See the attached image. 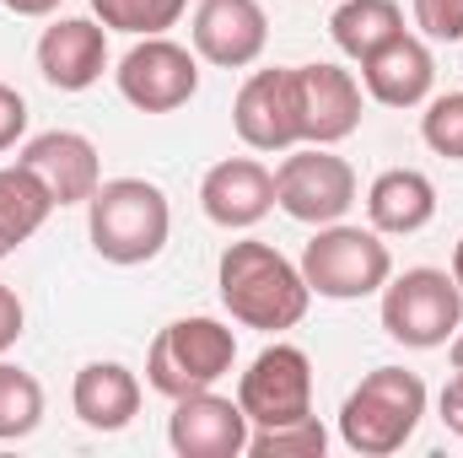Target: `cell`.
I'll return each instance as SVG.
<instances>
[{
    "mask_svg": "<svg viewBox=\"0 0 463 458\" xmlns=\"http://www.w3.org/2000/svg\"><path fill=\"white\" fill-rule=\"evenodd\" d=\"M216 286H222V302L242 329H264V335H280V329H297L307 319V281H302V264H291L280 248L259 243V237H242L227 243L222 264H216Z\"/></svg>",
    "mask_w": 463,
    "mask_h": 458,
    "instance_id": "obj_1",
    "label": "cell"
},
{
    "mask_svg": "<svg viewBox=\"0 0 463 458\" xmlns=\"http://www.w3.org/2000/svg\"><path fill=\"white\" fill-rule=\"evenodd\" d=\"M420 415H426V383H420V372L377 367V372H366L345 394V405H340V437H345L350 453L388 458L415 437Z\"/></svg>",
    "mask_w": 463,
    "mask_h": 458,
    "instance_id": "obj_2",
    "label": "cell"
},
{
    "mask_svg": "<svg viewBox=\"0 0 463 458\" xmlns=\"http://www.w3.org/2000/svg\"><path fill=\"white\" fill-rule=\"evenodd\" d=\"M173 205L146 178H109L87 200V237L109 264H146L167 248Z\"/></svg>",
    "mask_w": 463,
    "mask_h": 458,
    "instance_id": "obj_3",
    "label": "cell"
},
{
    "mask_svg": "<svg viewBox=\"0 0 463 458\" xmlns=\"http://www.w3.org/2000/svg\"><path fill=\"white\" fill-rule=\"evenodd\" d=\"M388 275H393V253H388L383 232L372 227L329 222L302 248V281L313 297H329V302H361V297L383 291Z\"/></svg>",
    "mask_w": 463,
    "mask_h": 458,
    "instance_id": "obj_4",
    "label": "cell"
},
{
    "mask_svg": "<svg viewBox=\"0 0 463 458\" xmlns=\"http://www.w3.org/2000/svg\"><path fill=\"white\" fill-rule=\"evenodd\" d=\"M237 361V335L222 319H178L146 350V383L167 399L216 388Z\"/></svg>",
    "mask_w": 463,
    "mask_h": 458,
    "instance_id": "obj_5",
    "label": "cell"
},
{
    "mask_svg": "<svg viewBox=\"0 0 463 458\" xmlns=\"http://www.w3.org/2000/svg\"><path fill=\"white\" fill-rule=\"evenodd\" d=\"M463 324V286L448 270H404L388 275L383 286V329L393 345L410 350H437L453 340V329Z\"/></svg>",
    "mask_w": 463,
    "mask_h": 458,
    "instance_id": "obj_6",
    "label": "cell"
},
{
    "mask_svg": "<svg viewBox=\"0 0 463 458\" xmlns=\"http://www.w3.org/2000/svg\"><path fill=\"white\" fill-rule=\"evenodd\" d=\"M275 205L302 227H329L355 205V173L329 146H291V157L275 167Z\"/></svg>",
    "mask_w": 463,
    "mask_h": 458,
    "instance_id": "obj_7",
    "label": "cell"
},
{
    "mask_svg": "<svg viewBox=\"0 0 463 458\" xmlns=\"http://www.w3.org/2000/svg\"><path fill=\"white\" fill-rule=\"evenodd\" d=\"M237 405L248 426H286L313 415V361L297 345H264L253 367L237 377Z\"/></svg>",
    "mask_w": 463,
    "mask_h": 458,
    "instance_id": "obj_8",
    "label": "cell"
},
{
    "mask_svg": "<svg viewBox=\"0 0 463 458\" xmlns=\"http://www.w3.org/2000/svg\"><path fill=\"white\" fill-rule=\"evenodd\" d=\"M114 81L129 109H140V114H173V109H184L200 92V60L184 43H173L167 33H156V38H140L118 60Z\"/></svg>",
    "mask_w": 463,
    "mask_h": 458,
    "instance_id": "obj_9",
    "label": "cell"
},
{
    "mask_svg": "<svg viewBox=\"0 0 463 458\" xmlns=\"http://www.w3.org/2000/svg\"><path fill=\"white\" fill-rule=\"evenodd\" d=\"M232 124L248 151H291L302 146L297 114V65L291 71H253L232 103Z\"/></svg>",
    "mask_w": 463,
    "mask_h": 458,
    "instance_id": "obj_10",
    "label": "cell"
},
{
    "mask_svg": "<svg viewBox=\"0 0 463 458\" xmlns=\"http://www.w3.org/2000/svg\"><path fill=\"white\" fill-rule=\"evenodd\" d=\"M16 162L49 189L54 205H87L103 184V162H98V146L81 135V129H43L33 135Z\"/></svg>",
    "mask_w": 463,
    "mask_h": 458,
    "instance_id": "obj_11",
    "label": "cell"
},
{
    "mask_svg": "<svg viewBox=\"0 0 463 458\" xmlns=\"http://www.w3.org/2000/svg\"><path fill=\"white\" fill-rule=\"evenodd\" d=\"M167 443L178 458H237L248 453V415L237 399H222L216 388L173 399Z\"/></svg>",
    "mask_w": 463,
    "mask_h": 458,
    "instance_id": "obj_12",
    "label": "cell"
},
{
    "mask_svg": "<svg viewBox=\"0 0 463 458\" xmlns=\"http://www.w3.org/2000/svg\"><path fill=\"white\" fill-rule=\"evenodd\" d=\"M189 38H194V54L205 65L242 71V65H253L264 54L269 16H264L259 0H200L194 22H189Z\"/></svg>",
    "mask_w": 463,
    "mask_h": 458,
    "instance_id": "obj_13",
    "label": "cell"
},
{
    "mask_svg": "<svg viewBox=\"0 0 463 458\" xmlns=\"http://www.w3.org/2000/svg\"><path fill=\"white\" fill-rule=\"evenodd\" d=\"M297 114H302V146L345 140L361 124V81L329 60L297 65Z\"/></svg>",
    "mask_w": 463,
    "mask_h": 458,
    "instance_id": "obj_14",
    "label": "cell"
},
{
    "mask_svg": "<svg viewBox=\"0 0 463 458\" xmlns=\"http://www.w3.org/2000/svg\"><path fill=\"white\" fill-rule=\"evenodd\" d=\"M38 71L54 92H87L109 71V27L92 16H65L38 38Z\"/></svg>",
    "mask_w": 463,
    "mask_h": 458,
    "instance_id": "obj_15",
    "label": "cell"
},
{
    "mask_svg": "<svg viewBox=\"0 0 463 458\" xmlns=\"http://www.w3.org/2000/svg\"><path fill=\"white\" fill-rule=\"evenodd\" d=\"M200 205L216 227L227 232H248L259 227L269 211H275V173L253 157H227L205 173L200 184Z\"/></svg>",
    "mask_w": 463,
    "mask_h": 458,
    "instance_id": "obj_16",
    "label": "cell"
},
{
    "mask_svg": "<svg viewBox=\"0 0 463 458\" xmlns=\"http://www.w3.org/2000/svg\"><path fill=\"white\" fill-rule=\"evenodd\" d=\"M431 81H437V60L410 33H399L393 43H383L377 54L361 60V87L383 109H415V103H426L431 98Z\"/></svg>",
    "mask_w": 463,
    "mask_h": 458,
    "instance_id": "obj_17",
    "label": "cell"
},
{
    "mask_svg": "<svg viewBox=\"0 0 463 458\" xmlns=\"http://www.w3.org/2000/svg\"><path fill=\"white\" fill-rule=\"evenodd\" d=\"M437 216V184L420 167H388L372 178L366 189V222L383 237H410V232L431 227Z\"/></svg>",
    "mask_w": 463,
    "mask_h": 458,
    "instance_id": "obj_18",
    "label": "cell"
},
{
    "mask_svg": "<svg viewBox=\"0 0 463 458\" xmlns=\"http://www.w3.org/2000/svg\"><path fill=\"white\" fill-rule=\"evenodd\" d=\"M71 405L81 426L92 432H124L140 415V377L124 361H87L71 383Z\"/></svg>",
    "mask_w": 463,
    "mask_h": 458,
    "instance_id": "obj_19",
    "label": "cell"
},
{
    "mask_svg": "<svg viewBox=\"0 0 463 458\" xmlns=\"http://www.w3.org/2000/svg\"><path fill=\"white\" fill-rule=\"evenodd\" d=\"M49 211H54L49 189H43L22 162H16V167H0V259L16 253L33 232L43 227Z\"/></svg>",
    "mask_w": 463,
    "mask_h": 458,
    "instance_id": "obj_20",
    "label": "cell"
},
{
    "mask_svg": "<svg viewBox=\"0 0 463 458\" xmlns=\"http://www.w3.org/2000/svg\"><path fill=\"white\" fill-rule=\"evenodd\" d=\"M329 33H335L340 54L366 60V54H377L383 43H393L404 33V11H399V0H345L329 16Z\"/></svg>",
    "mask_w": 463,
    "mask_h": 458,
    "instance_id": "obj_21",
    "label": "cell"
},
{
    "mask_svg": "<svg viewBox=\"0 0 463 458\" xmlns=\"http://www.w3.org/2000/svg\"><path fill=\"white\" fill-rule=\"evenodd\" d=\"M43 421V383L11 361H0V443L33 437Z\"/></svg>",
    "mask_w": 463,
    "mask_h": 458,
    "instance_id": "obj_22",
    "label": "cell"
},
{
    "mask_svg": "<svg viewBox=\"0 0 463 458\" xmlns=\"http://www.w3.org/2000/svg\"><path fill=\"white\" fill-rule=\"evenodd\" d=\"M98 22L109 33H129V38H156L167 27H178V16L189 11V0H92Z\"/></svg>",
    "mask_w": 463,
    "mask_h": 458,
    "instance_id": "obj_23",
    "label": "cell"
},
{
    "mask_svg": "<svg viewBox=\"0 0 463 458\" xmlns=\"http://www.w3.org/2000/svg\"><path fill=\"white\" fill-rule=\"evenodd\" d=\"M329 448V432L318 415H302V421H286V426H259L248 432V453L253 458H324Z\"/></svg>",
    "mask_w": 463,
    "mask_h": 458,
    "instance_id": "obj_24",
    "label": "cell"
},
{
    "mask_svg": "<svg viewBox=\"0 0 463 458\" xmlns=\"http://www.w3.org/2000/svg\"><path fill=\"white\" fill-rule=\"evenodd\" d=\"M420 140H426L437 157L463 162V92H442V98L426 103V114H420Z\"/></svg>",
    "mask_w": 463,
    "mask_h": 458,
    "instance_id": "obj_25",
    "label": "cell"
},
{
    "mask_svg": "<svg viewBox=\"0 0 463 458\" xmlns=\"http://www.w3.org/2000/svg\"><path fill=\"white\" fill-rule=\"evenodd\" d=\"M415 27L437 43L463 38V0H415Z\"/></svg>",
    "mask_w": 463,
    "mask_h": 458,
    "instance_id": "obj_26",
    "label": "cell"
},
{
    "mask_svg": "<svg viewBox=\"0 0 463 458\" xmlns=\"http://www.w3.org/2000/svg\"><path fill=\"white\" fill-rule=\"evenodd\" d=\"M22 135H27V103H22L16 87L0 81V151H11Z\"/></svg>",
    "mask_w": 463,
    "mask_h": 458,
    "instance_id": "obj_27",
    "label": "cell"
},
{
    "mask_svg": "<svg viewBox=\"0 0 463 458\" xmlns=\"http://www.w3.org/2000/svg\"><path fill=\"white\" fill-rule=\"evenodd\" d=\"M22 324H27V313H22V297L0 281V350H11V345L22 340Z\"/></svg>",
    "mask_w": 463,
    "mask_h": 458,
    "instance_id": "obj_28",
    "label": "cell"
},
{
    "mask_svg": "<svg viewBox=\"0 0 463 458\" xmlns=\"http://www.w3.org/2000/svg\"><path fill=\"white\" fill-rule=\"evenodd\" d=\"M437 410H442V426H448L453 437H463V367H453V377H448Z\"/></svg>",
    "mask_w": 463,
    "mask_h": 458,
    "instance_id": "obj_29",
    "label": "cell"
},
{
    "mask_svg": "<svg viewBox=\"0 0 463 458\" xmlns=\"http://www.w3.org/2000/svg\"><path fill=\"white\" fill-rule=\"evenodd\" d=\"M5 11H16V16H49V11H60V0H0Z\"/></svg>",
    "mask_w": 463,
    "mask_h": 458,
    "instance_id": "obj_30",
    "label": "cell"
},
{
    "mask_svg": "<svg viewBox=\"0 0 463 458\" xmlns=\"http://www.w3.org/2000/svg\"><path fill=\"white\" fill-rule=\"evenodd\" d=\"M448 361H453V367H463V324L453 329V340H448Z\"/></svg>",
    "mask_w": 463,
    "mask_h": 458,
    "instance_id": "obj_31",
    "label": "cell"
},
{
    "mask_svg": "<svg viewBox=\"0 0 463 458\" xmlns=\"http://www.w3.org/2000/svg\"><path fill=\"white\" fill-rule=\"evenodd\" d=\"M453 281L463 286V237H458V248H453Z\"/></svg>",
    "mask_w": 463,
    "mask_h": 458,
    "instance_id": "obj_32",
    "label": "cell"
}]
</instances>
